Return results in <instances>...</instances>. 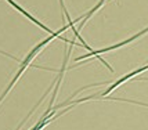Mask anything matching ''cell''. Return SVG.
I'll list each match as a JSON object with an SVG mask.
<instances>
[{
  "instance_id": "1",
  "label": "cell",
  "mask_w": 148,
  "mask_h": 130,
  "mask_svg": "<svg viewBox=\"0 0 148 130\" xmlns=\"http://www.w3.org/2000/svg\"><path fill=\"white\" fill-rule=\"evenodd\" d=\"M68 28H71V26H69V25H68V24H66V25H64V26H62V28H61V29H60V31H57V32L51 33V35H50V36H47V38H46L45 40H42V42H40V43H39L38 46H35V47H33V49H32V51L29 53V54L26 55L25 58H24V61H22V62L19 64V69H18V71H17V73L14 75L13 80H11V82L8 83V86H7V87H6V90H4V91H3V93H1V96H0V104L3 103V100L6 98V96H7V94H8V93L11 91V89H13V87H14V85H15V83L18 82V79L21 78V75H22V73L25 72V69H26V68H28V66H31V62H32V60L35 58V57L38 55L39 53L42 51V49H43V47H46V46L49 44V43H50V42H51L53 39H56V38H60V39H62V40H64L65 43H69V44H71V46L76 44L75 42H71V40L65 39V38H62V36H61V32H64V31H66Z\"/></svg>"
},
{
  "instance_id": "2",
  "label": "cell",
  "mask_w": 148,
  "mask_h": 130,
  "mask_svg": "<svg viewBox=\"0 0 148 130\" xmlns=\"http://www.w3.org/2000/svg\"><path fill=\"white\" fill-rule=\"evenodd\" d=\"M145 33H148V26L145 28V29H143V31H140L138 33H136V35H133L132 38H129V39H126V40H123V42H121V43H118V44H114V46H110V47H105V49H100V50H93V51H89L87 54H83V55H80V57H77L76 60H75V62H79V61H82V60H86V58H89V57H94L96 55L97 58L100 60L101 62H103L108 69H110L111 72L114 71L112 69V66H111L105 60L101 58V55L100 54H103V53H107V51H111V50H115V49H119V47H123V46H126V44H129V43H132L133 40H136L137 38H140V36H143V35H145Z\"/></svg>"
},
{
  "instance_id": "3",
  "label": "cell",
  "mask_w": 148,
  "mask_h": 130,
  "mask_svg": "<svg viewBox=\"0 0 148 130\" xmlns=\"http://www.w3.org/2000/svg\"><path fill=\"white\" fill-rule=\"evenodd\" d=\"M147 69H148V64H147V65H144V66H140L138 69H134V71H132L130 73H126V75H123V76H122L121 79H118V80H115V82H114L112 85H110V87H108V89H107L105 91H103L101 94H98V96H96V98H98V100H101V97H107V96H108L110 93H112V91L115 90V89L118 87V86H121L122 83H125L126 80H129V79H132L133 76H136V75H140L141 72L147 71Z\"/></svg>"
},
{
  "instance_id": "4",
  "label": "cell",
  "mask_w": 148,
  "mask_h": 130,
  "mask_svg": "<svg viewBox=\"0 0 148 130\" xmlns=\"http://www.w3.org/2000/svg\"><path fill=\"white\" fill-rule=\"evenodd\" d=\"M60 4H61V8H62V13H64V15H65V18H66V22H68V25L72 28V31L75 32V36H76L77 39L80 40V44H83V47L86 49V50H89V51H91L93 49L90 50V46L87 44L86 42H84V39L80 36V33H79V31L77 29H75V21H72L71 20V17H69V13H68V10H66V7H65V4H64V0H60Z\"/></svg>"
},
{
  "instance_id": "5",
  "label": "cell",
  "mask_w": 148,
  "mask_h": 130,
  "mask_svg": "<svg viewBox=\"0 0 148 130\" xmlns=\"http://www.w3.org/2000/svg\"><path fill=\"white\" fill-rule=\"evenodd\" d=\"M6 1H7V3H10V4H11V6H13L14 8H15V10H18L19 13H22V14H24V15L26 17V18H29V21H32L33 24H35V25H38L39 28H40V29H43V31H46V32H49L50 35H51V33H54V32L51 31V29H49V28H47L46 25H43V24H42L40 21L36 20V18L33 17V15H31V14L28 13V11L25 10V8H22V7L19 6V4H17V3H15L14 0H6Z\"/></svg>"
}]
</instances>
